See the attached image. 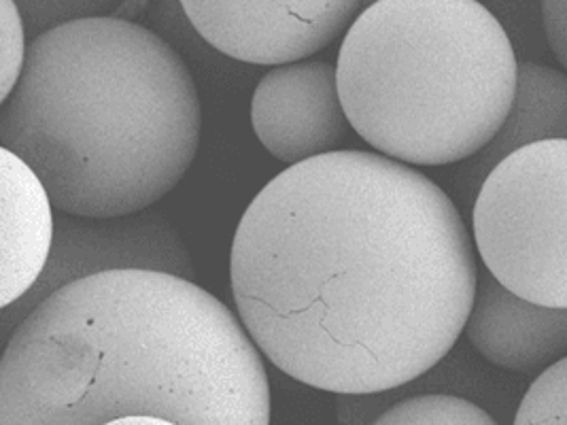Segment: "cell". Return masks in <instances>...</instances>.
I'll return each mask as SVG.
<instances>
[{"instance_id":"1","label":"cell","mask_w":567,"mask_h":425,"mask_svg":"<svg viewBox=\"0 0 567 425\" xmlns=\"http://www.w3.org/2000/svg\"><path fill=\"white\" fill-rule=\"evenodd\" d=\"M478 274L446 191L360 149L285 168L230 251L234 304L259 353L336 396L388 394L432 371L464 334Z\"/></svg>"},{"instance_id":"2","label":"cell","mask_w":567,"mask_h":425,"mask_svg":"<svg viewBox=\"0 0 567 425\" xmlns=\"http://www.w3.org/2000/svg\"><path fill=\"white\" fill-rule=\"evenodd\" d=\"M264 355L205 288L113 270L45 298L7 339L0 425H270Z\"/></svg>"},{"instance_id":"3","label":"cell","mask_w":567,"mask_h":425,"mask_svg":"<svg viewBox=\"0 0 567 425\" xmlns=\"http://www.w3.org/2000/svg\"><path fill=\"white\" fill-rule=\"evenodd\" d=\"M200 136L185 60L115 15L39 32L0 111L2 149L27 162L58 211L87 219L150 211L189 173Z\"/></svg>"},{"instance_id":"4","label":"cell","mask_w":567,"mask_h":425,"mask_svg":"<svg viewBox=\"0 0 567 425\" xmlns=\"http://www.w3.org/2000/svg\"><path fill=\"white\" fill-rule=\"evenodd\" d=\"M338 90L353 131L406 166L476 158L513 108L518 60L474 0H379L347 30Z\"/></svg>"},{"instance_id":"5","label":"cell","mask_w":567,"mask_h":425,"mask_svg":"<svg viewBox=\"0 0 567 425\" xmlns=\"http://www.w3.org/2000/svg\"><path fill=\"white\" fill-rule=\"evenodd\" d=\"M472 230L483 265L506 290L567 309V141L502 159L478 187Z\"/></svg>"},{"instance_id":"6","label":"cell","mask_w":567,"mask_h":425,"mask_svg":"<svg viewBox=\"0 0 567 425\" xmlns=\"http://www.w3.org/2000/svg\"><path fill=\"white\" fill-rule=\"evenodd\" d=\"M155 270L194 281V265L179 232L157 212L117 219H87L60 212L52 256L43 277L9 309H2L4 332L32 313L52 293L103 272Z\"/></svg>"},{"instance_id":"7","label":"cell","mask_w":567,"mask_h":425,"mask_svg":"<svg viewBox=\"0 0 567 425\" xmlns=\"http://www.w3.org/2000/svg\"><path fill=\"white\" fill-rule=\"evenodd\" d=\"M189 24L234 60L287 66L328 48L358 20V0L181 2Z\"/></svg>"},{"instance_id":"8","label":"cell","mask_w":567,"mask_h":425,"mask_svg":"<svg viewBox=\"0 0 567 425\" xmlns=\"http://www.w3.org/2000/svg\"><path fill=\"white\" fill-rule=\"evenodd\" d=\"M251 128L287 168L340 152L353 126L334 64L305 60L268 71L251 96Z\"/></svg>"},{"instance_id":"9","label":"cell","mask_w":567,"mask_h":425,"mask_svg":"<svg viewBox=\"0 0 567 425\" xmlns=\"http://www.w3.org/2000/svg\"><path fill=\"white\" fill-rule=\"evenodd\" d=\"M465 336L493 366L532 372L567 355V309L534 304L506 290L489 270L478 274Z\"/></svg>"},{"instance_id":"10","label":"cell","mask_w":567,"mask_h":425,"mask_svg":"<svg viewBox=\"0 0 567 425\" xmlns=\"http://www.w3.org/2000/svg\"><path fill=\"white\" fill-rule=\"evenodd\" d=\"M2 175V281L0 307L20 302L43 277L53 240V203L41 179L27 162L0 147Z\"/></svg>"},{"instance_id":"11","label":"cell","mask_w":567,"mask_h":425,"mask_svg":"<svg viewBox=\"0 0 567 425\" xmlns=\"http://www.w3.org/2000/svg\"><path fill=\"white\" fill-rule=\"evenodd\" d=\"M544 141H567V73L538 62L518 64L516 94L508 120L470 166V179L478 182L523 147Z\"/></svg>"},{"instance_id":"12","label":"cell","mask_w":567,"mask_h":425,"mask_svg":"<svg viewBox=\"0 0 567 425\" xmlns=\"http://www.w3.org/2000/svg\"><path fill=\"white\" fill-rule=\"evenodd\" d=\"M372 425H499L485 408L451 394L400 400Z\"/></svg>"},{"instance_id":"13","label":"cell","mask_w":567,"mask_h":425,"mask_svg":"<svg viewBox=\"0 0 567 425\" xmlns=\"http://www.w3.org/2000/svg\"><path fill=\"white\" fill-rule=\"evenodd\" d=\"M515 425H567V355L544 369L518 404Z\"/></svg>"},{"instance_id":"14","label":"cell","mask_w":567,"mask_h":425,"mask_svg":"<svg viewBox=\"0 0 567 425\" xmlns=\"http://www.w3.org/2000/svg\"><path fill=\"white\" fill-rule=\"evenodd\" d=\"M27 24L20 4L0 0V101L4 103L24 73Z\"/></svg>"},{"instance_id":"15","label":"cell","mask_w":567,"mask_h":425,"mask_svg":"<svg viewBox=\"0 0 567 425\" xmlns=\"http://www.w3.org/2000/svg\"><path fill=\"white\" fill-rule=\"evenodd\" d=\"M542 27L550 50L567 73V0L542 2Z\"/></svg>"},{"instance_id":"16","label":"cell","mask_w":567,"mask_h":425,"mask_svg":"<svg viewBox=\"0 0 567 425\" xmlns=\"http://www.w3.org/2000/svg\"><path fill=\"white\" fill-rule=\"evenodd\" d=\"M103 425H179L164 417H152V415H130V417H120V419H111Z\"/></svg>"}]
</instances>
